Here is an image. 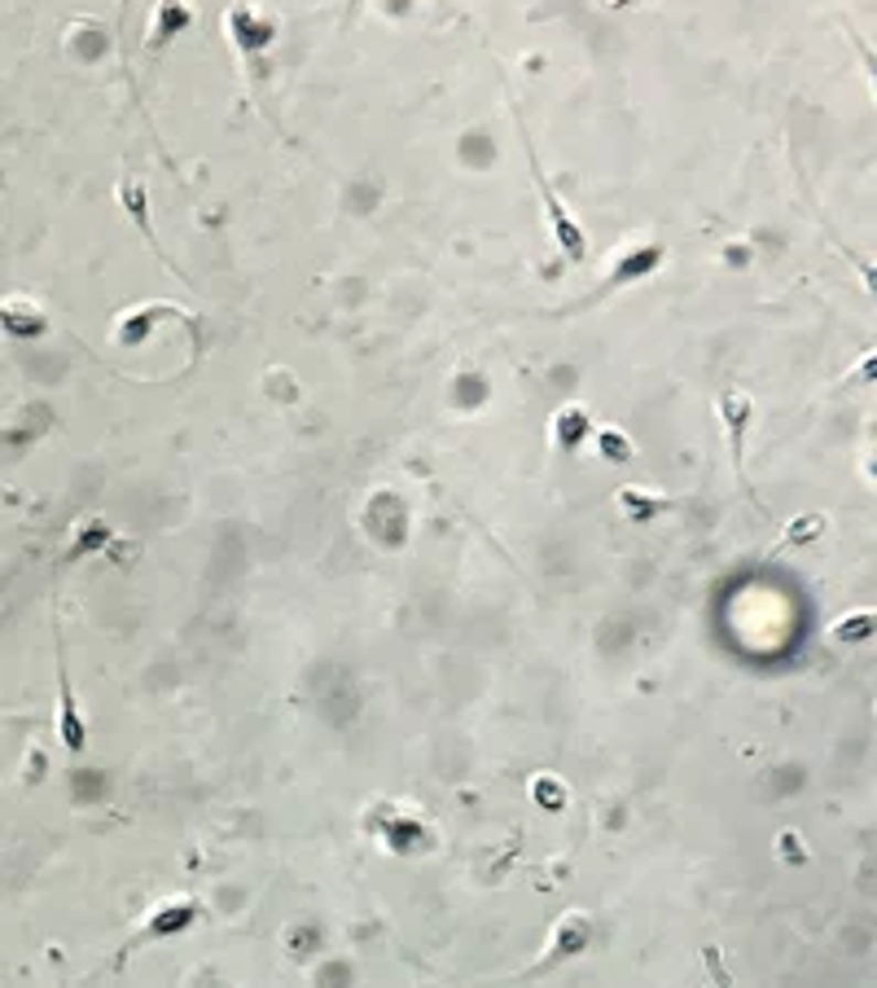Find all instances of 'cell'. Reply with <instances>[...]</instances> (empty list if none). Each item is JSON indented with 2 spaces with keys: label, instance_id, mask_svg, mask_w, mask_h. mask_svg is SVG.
I'll list each match as a JSON object with an SVG mask.
<instances>
[{
  "label": "cell",
  "instance_id": "cell-4",
  "mask_svg": "<svg viewBox=\"0 0 877 988\" xmlns=\"http://www.w3.org/2000/svg\"><path fill=\"white\" fill-rule=\"evenodd\" d=\"M228 31H233V40H237V49H242L246 57H259V53L268 49V40H272V26H268L250 4H233V13H228Z\"/></svg>",
  "mask_w": 877,
  "mask_h": 988
},
{
  "label": "cell",
  "instance_id": "cell-12",
  "mask_svg": "<svg viewBox=\"0 0 877 988\" xmlns=\"http://www.w3.org/2000/svg\"><path fill=\"white\" fill-rule=\"evenodd\" d=\"M777 852H781V861H794V865H808L812 861V852L803 848V839L794 830H781L777 835Z\"/></svg>",
  "mask_w": 877,
  "mask_h": 988
},
{
  "label": "cell",
  "instance_id": "cell-3",
  "mask_svg": "<svg viewBox=\"0 0 877 988\" xmlns=\"http://www.w3.org/2000/svg\"><path fill=\"white\" fill-rule=\"evenodd\" d=\"M57 694H62V721H57V734L66 743L71 756H84L88 747V725L79 721V703H75V690H71V672H66V646L57 641Z\"/></svg>",
  "mask_w": 877,
  "mask_h": 988
},
{
  "label": "cell",
  "instance_id": "cell-15",
  "mask_svg": "<svg viewBox=\"0 0 877 988\" xmlns=\"http://www.w3.org/2000/svg\"><path fill=\"white\" fill-rule=\"evenodd\" d=\"M124 4H128V0H124Z\"/></svg>",
  "mask_w": 877,
  "mask_h": 988
},
{
  "label": "cell",
  "instance_id": "cell-8",
  "mask_svg": "<svg viewBox=\"0 0 877 988\" xmlns=\"http://www.w3.org/2000/svg\"><path fill=\"white\" fill-rule=\"evenodd\" d=\"M663 264V246H641V251H632L610 277H606V290H619V286H632V281H641V277H650L654 268Z\"/></svg>",
  "mask_w": 877,
  "mask_h": 988
},
{
  "label": "cell",
  "instance_id": "cell-9",
  "mask_svg": "<svg viewBox=\"0 0 877 988\" xmlns=\"http://www.w3.org/2000/svg\"><path fill=\"white\" fill-rule=\"evenodd\" d=\"M619 501H623V514H628L632 523H645V519H654V514H667V510H672V497L650 492V488H637V484L619 488Z\"/></svg>",
  "mask_w": 877,
  "mask_h": 988
},
{
  "label": "cell",
  "instance_id": "cell-16",
  "mask_svg": "<svg viewBox=\"0 0 877 988\" xmlns=\"http://www.w3.org/2000/svg\"><path fill=\"white\" fill-rule=\"evenodd\" d=\"M355 4H360V0H355Z\"/></svg>",
  "mask_w": 877,
  "mask_h": 988
},
{
  "label": "cell",
  "instance_id": "cell-13",
  "mask_svg": "<svg viewBox=\"0 0 877 988\" xmlns=\"http://www.w3.org/2000/svg\"><path fill=\"white\" fill-rule=\"evenodd\" d=\"M821 528H825V519H821V514H803V519L794 523V532L785 537V545H808V541H816V537H821Z\"/></svg>",
  "mask_w": 877,
  "mask_h": 988
},
{
  "label": "cell",
  "instance_id": "cell-6",
  "mask_svg": "<svg viewBox=\"0 0 877 988\" xmlns=\"http://www.w3.org/2000/svg\"><path fill=\"white\" fill-rule=\"evenodd\" d=\"M193 22V9L189 4H180V0H163L159 4V13H154V31H150V53H159V49H168L175 35L184 31Z\"/></svg>",
  "mask_w": 877,
  "mask_h": 988
},
{
  "label": "cell",
  "instance_id": "cell-10",
  "mask_svg": "<svg viewBox=\"0 0 877 988\" xmlns=\"http://www.w3.org/2000/svg\"><path fill=\"white\" fill-rule=\"evenodd\" d=\"M584 945H588V918H584V914H566V918L557 923V941H553V958H548L544 967H553V963H562V958L579 954Z\"/></svg>",
  "mask_w": 877,
  "mask_h": 988
},
{
  "label": "cell",
  "instance_id": "cell-7",
  "mask_svg": "<svg viewBox=\"0 0 877 988\" xmlns=\"http://www.w3.org/2000/svg\"><path fill=\"white\" fill-rule=\"evenodd\" d=\"M119 198H124V206H128L132 224L141 229L146 246H150V251H159V237H154V224H150V194H146V181H141V177H128V181L119 185Z\"/></svg>",
  "mask_w": 877,
  "mask_h": 988
},
{
  "label": "cell",
  "instance_id": "cell-14",
  "mask_svg": "<svg viewBox=\"0 0 877 988\" xmlns=\"http://www.w3.org/2000/svg\"><path fill=\"white\" fill-rule=\"evenodd\" d=\"M869 628H874V610L852 615V619H847V624H838L834 633H838V641H856V637H869Z\"/></svg>",
  "mask_w": 877,
  "mask_h": 988
},
{
  "label": "cell",
  "instance_id": "cell-2",
  "mask_svg": "<svg viewBox=\"0 0 877 988\" xmlns=\"http://www.w3.org/2000/svg\"><path fill=\"white\" fill-rule=\"evenodd\" d=\"M719 417H724V426H728L732 470H737V479L746 484V431H750V422H755V400H750L746 392H737V387H728V392L719 395Z\"/></svg>",
  "mask_w": 877,
  "mask_h": 988
},
{
  "label": "cell",
  "instance_id": "cell-1",
  "mask_svg": "<svg viewBox=\"0 0 877 988\" xmlns=\"http://www.w3.org/2000/svg\"><path fill=\"white\" fill-rule=\"evenodd\" d=\"M526 159H531V172H535V190L544 198V211H548V220H553V237H557V246H562V255L570 259V264H579L584 255H588V233L570 220V211L562 206V198L553 194V185H548V177H544V168H539V159H535V150L526 146Z\"/></svg>",
  "mask_w": 877,
  "mask_h": 988
},
{
  "label": "cell",
  "instance_id": "cell-5",
  "mask_svg": "<svg viewBox=\"0 0 877 988\" xmlns=\"http://www.w3.org/2000/svg\"><path fill=\"white\" fill-rule=\"evenodd\" d=\"M588 431H592L588 408H584V404H566V408H557V417H553V448H557V453H575V448L588 439Z\"/></svg>",
  "mask_w": 877,
  "mask_h": 988
},
{
  "label": "cell",
  "instance_id": "cell-11",
  "mask_svg": "<svg viewBox=\"0 0 877 988\" xmlns=\"http://www.w3.org/2000/svg\"><path fill=\"white\" fill-rule=\"evenodd\" d=\"M597 444H601V457L606 461H632L637 457V448H632V439L623 431H601Z\"/></svg>",
  "mask_w": 877,
  "mask_h": 988
}]
</instances>
